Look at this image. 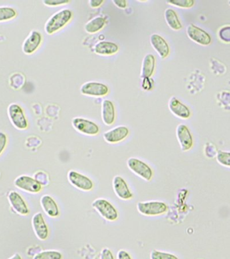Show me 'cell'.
Listing matches in <instances>:
<instances>
[{"label": "cell", "mask_w": 230, "mask_h": 259, "mask_svg": "<svg viewBox=\"0 0 230 259\" xmlns=\"http://www.w3.org/2000/svg\"><path fill=\"white\" fill-rule=\"evenodd\" d=\"M72 16V12L69 9H62L55 12L44 24V31L48 35L55 33L70 22Z\"/></svg>", "instance_id": "cell-1"}, {"label": "cell", "mask_w": 230, "mask_h": 259, "mask_svg": "<svg viewBox=\"0 0 230 259\" xmlns=\"http://www.w3.org/2000/svg\"><path fill=\"white\" fill-rule=\"evenodd\" d=\"M92 206L102 218L108 222H115L119 219L118 210L108 200L96 198L92 202Z\"/></svg>", "instance_id": "cell-2"}, {"label": "cell", "mask_w": 230, "mask_h": 259, "mask_svg": "<svg viewBox=\"0 0 230 259\" xmlns=\"http://www.w3.org/2000/svg\"><path fill=\"white\" fill-rule=\"evenodd\" d=\"M10 122L18 131H25L28 127V121L22 107L18 103H12L8 107Z\"/></svg>", "instance_id": "cell-3"}, {"label": "cell", "mask_w": 230, "mask_h": 259, "mask_svg": "<svg viewBox=\"0 0 230 259\" xmlns=\"http://www.w3.org/2000/svg\"><path fill=\"white\" fill-rule=\"evenodd\" d=\"M137 209L139 213L146 217H156L166 213L168 206L161 201L139 202Z\"/></svg>", "instance_id": "cell-4"}, {"label": "cell", "mask_w": 230, "mask_h": 259, "mask_svg": "<svg viewBox=\"0 0 230 259\" xmlns=\"http://www.w3.org/2000/svg\"><path fill=\"white\" fill-rule=\"evenodd\" d=\"M127 165L129 170L145 181L150 182L153 177V171L145 162L135 157L129 158Z\"/></svg>", "instance_id": "cell-5"}, {"label": "cell", "mask_w": 230, "mask_h": 259, "mask_svg": "<svg viewBox=\"0 0 230 259\" xmlns=\"http://www.w3.org/2000/svg\"><path fill=\"white\" fill-rule=\"evenodd\" d=\"M67 178L71 185L82 191L89 192L94 188V182L90 178L75 170L69 171Z\"/></svg>", "instance_id": "cell-6"}, {"label": "cell", "mask_w": 230, "mask_h": 259, "mask_svg": "<svg viewBox=\"0 0 230 259\" xmlns=\"http://www.w3.org/2000/svg\"><path fill=\"white\" fill-rule=\"evenodd\" d=\"M14 185L16 188L29 193L37 194L41 192L42 186L41 183L35 178L30 176L22 175L18 176L14 180Z\"/></svg>", "instance_id": "cell-7"}, {"label": "cell", "mask_w": 230, "mask_h": 259, "mask_svg": "<svg viewBox=\"0 0 230 259\" xmlns=\"http://www.w3.org/2000/svg\"><path fill=\"white\" fill-rule=\"evenodd\" d=\"M72 126L81 134L86 136H96L100 133V127L97 123L83 117H74Z\"/></svg>", "instance_id": "cell-8"}, {"label": "cell", "mask_w": 230, "mask_h": 259, "mask_svg": "<svg viewBox=\"0 0 230 259\" xmlns=\"http://www.w3.org/2000/svg\"><path fill=\"white\" fill-rule=\"evenodd\" d=\"M42 42L41 32L38 30H32L27 37L24 40L22 51L24 54L30 56L34 54L39 49Z\"/></svg>", "instance_id": "cell-9"}, {"label": "cell", "mask_w": 230, "mask_h": 259, "mask_svg": "<svg viewBox=\"0 0 230 259\" xmlns=\"http://www.w3.org/2000/svg\"><path fill=\"white\" fill-rule=\"evenodd\" d=\"M187 34L190 39L200 46H208L211 44V37L205 30L193 24H190L187 27Z\"/></svg>", "instance_id": "cell-10"}, {"label": "cell", "mask_w": 230, "mask_h": 259, "mask_svg": "<svg viewBox=\"0 0 230 259\" xmlns=\"http://www.w3.org/2000/svg\"><path fill=\"white\" fill-rule=\"evenodd\" d=\"M80 92L86 96L101 97L108 95L109 89L103 83L91 81L85 82L81 86Z\"/></svg>", "instance_id": "cell-11"}, {"label": "cell", "mask_w": 230, "mask_h": 259, "mask_svg": "<svg viewBox=\"0 0 230 259\" xmlns=\"http://www.w3.org/2000/svg\"><path fill=\"white\" fill-rule=\"evenodd\" d=\"M176 135L182 151L187 152L193 147V138L189 127L183 123L177 127Z\"/></svg>", "instance_id": "cell-12"}, {"label": "cell", "mask_w": 230, "mask_h": 259, "mask_svg": "<svg viewBox=\"0 0 230 259\" xmlns=\"http://www.w3.org/2000/svg\"><path fill=\"white\" fill-rule=\"evenodd\" d=\"M32 226L34 234L40 240H46L48 238L49 230L42 212H36L32 217Z\"/></svg>", "instance_id": "cell-13"}, {"label": "cell", "mask_w": 230, "mask_h": 259, "mask_svg": "<svg viewBox=\"0 0 230 259\" xmlns=\"http://www.w3.org/2000/svg\"><path fill=\"white\" fill-rule=\"evenodd\" d=\"M112 188L117 197L123 200H129L133 197V192L124 178L120 176H114L112 180Z\"/></svg>", "instance_id": "cell-14"}, {"label": "cell", "mask_w": 230, "mask_h": 259, "mask_svg": "<svg viewBox=\"0 0 230 259\" xmlns=\"http://www.w3.org/2000/svg\"><path fill=\"white\" fill-rule=\"evenodd\" d=\"M129 135V130L125 125H119L105 132L103 135L104 141L109 144L120 143L127 139Z\"/></svg>", "instance_id": "cell-15"}, {"label": "cell", "mask_w": 230, "mask_h": 259, "mask_svg": "<svg viewBox=\"0 0 230 259\" xmlns=\"http://www.w3.org/2000/svg\"><path fill=\"white\" fill-rule=\"evenodd\" d=\"M8 200H9L12 208L18 214H22V215H28L30 213V209L27 203L18 192H10L8 194Z\"/></svg>", "instance_id": "cell-16"}, {"label": "cell", "mask_w": 230, "mask_h": 259, "mask_svg": "<svg viewBox=\"0 0 230 259\" xmlns=\"http://www.w3.org/2000/svg\"><path fill=\"white\" fill-rule=\"evenodd\" d=\"M168 107L171 113L179 118L187 119L191 117V112L189 107L183 104L177 97H171L169 99Z\"/></svg>", "instance_id": "cell-17"}, {"label": "cell", "mask_w": 230, "mask_h": 259, "mask_svg": "<svg viewBox=\"0 0 230 259\" xmlns=\"http://www.w3.org/2000/svg\"><path fill=\"white\" fill-rule=\"evenodd\" d=\"M40 202L42 210L45 212L46 215L52 218H58L60 216V208L52 196L45 194L40 198Z\"/></svg>", "instance_id": "cell-18"}, {"label": "cell", "mask_w": 230, "mask_h": 259, "mask_svg": "<svg viewBox=\"0 0 230 259\" xmlns=\"http://www.w3.org/2000/svg\"><path fill=\"white\" fill-rule=\"evenodd\" d=\"M150 44L161 59L166 58L169 56V45L162 36L157 34H151Z\"/></svg>", "instance_id": "cell-19"}, {"label": "cell", "mask_w": 230, "mask_h": 259, "mask_svg": "<svg viewBox=\"0 0 230 259\" xmlns=\"http://www.w3.org/2000/svg\"><path fill=\"white\" fill-rule=\"evenodd\" d=\"M101 115L103 123L106 125H111L114 123L116 112L114 104L108 99H105L102 103V111Z\"/></svg>", "instance_id": "cell-20"}, {"label": "cell", "mask_w": 230, "mask_h": 259, "mask_svg": "<svg viewBox=\"0 0 230 259\" xmlns=\"http://www.w3.org/2000/svg\"><path fill=\"white\" fill-rule=\"evenodd\" d=\"M118 45L110 41H100L94 46L95 54L100 56H112L119 52Z\"/></svg>", "instance_id": "cell-21"}, {"label": "cell", "mask_w": 230, "mask_h": 259, "mask_svg": "<svg viewBox=\"0 0 230 259\" xmlns=\"http://www.w3.org/2000/svg\"><path fill=\"white\" fill-rule=\"evenodd\" d=\"M155 68V56L150 54L145 55L141 66V78H151L154 73Z\"/></svg>", "instance_id": "cell-22"}, {"label": "cell", "mask_w": 230, "mask_h": 259, "mask_svg": "<svg viewBox=\"0 0 230 259\" xmlns=\"http://www.w3.org/2000/svg\"><path fill=\"white\" fill-rule=\"evenodd\" d=\"M106 22V19L102 16H96L85 24V31L89 34L96 33L104 27Z\"/></svg>", "instance_id": "cell-23"}, {"label": "cell", "mask_w": 230, "mask_h": 259, "mask_svg": "<svg viewBox=\"0 0 230 259\" xmlns=\"http://www.w3.org/2000/svg\"><path fill=\"white\" fill-rule=\"evenodd\" d=\"M164 18L167 25H168L171 29L179 30L183 28V25H182L181 22L180 21L177 12L171 9V8H167L165 10Z\"/></svg>", "instance_id": "cell-24"}, {"label": "cell", "mask_w": 230, "mask_h": 259, "mask_svg": "<svg viewBox=\"0 0 230 259\" xmlns=\"http://www.w3.org/2000/svg\"><path fill=\"white\" fill-rule=\"evenodd\" d=\"M17 10L10 6H0V22L10 21L17 17Z\"/></svg>", "instance_id": "cell-25"}, {"label": "cell", "mask_w": 230, "mask_h": 259, "mask_svg": "<svg viewBox=\"0 0 230 259\" xmlns=\"http://www.w3.org/2000/svg\"><path fill=\"white\" fill-rule=\"evenodd\" d=\"M32 259H63V254L58 250H44L34 255Z\"/></svg>", "instance_id": "cell-26"}, {"label": "cell", "mask_w": 230, "mask_h": 259, "mask_svg": "<svg viewBox=\"0 0 230 259\" xmlns=\"http://www.w3.org/2000/svg\"><path fill=\"white\" fill-rule=\"evenodd\" d=\"M216 160L220 165L230 168V152L218 151L216 155Z\"/></svg>", "instance_id": "cell-27"}, {"label": "cell", "mask_w": 230, "mask_h": 259, "mask_svg": "<svg viewBox=\"0 0 230 259\" xmlns=\"http://www.w3.org/2000/svg\"><path fill=\"white\" fill-rule=\"evenodd\" d=\"M166 3L175 7L185 8V9L191 8L195 5V1L193 0H170L166 2Z\"/></svg>", "instance_id": "cell-28"}, {"label": "cell", "mask_w": 230, "mask_h": 259, "mask_svg": "<svg viewBox=\"0 0 230 259\" xmlns=\"http://www.w3.org/2000/svg\"><path fill=\"white\" fill-rule=\"evenodd\" d=\"M150 259H179L171 253L153 250L150 253Z\"/></svg>", "instance_id": "cell-29"}, {"label": "cell", "mask_w": 230, "mask_h": 259, "mask_svg": "<svg viewBox=\"0 0 230 259\" xmlns=\"http://www.w3.org/2000/svg\"><path fill=\"white\" fill-rule=\"evenodd\" d=\"M218 35L222 41L230 44V25L222 26L219 30Z\"/></svg>", "instance_id": "cell-30"}, {"label": "cell", "mask_w": 230, "mask_h": 259, "mask_svg": "<svg viewBox=\"0 0 230 259\" xmlns=\"http://www.w3.org/2000/svg\"><path fill=\"white\" fill-rule=\"evenodd\" d=\"M42 3L48 7H55V6L66 5L70 3V1L69 0H44Z\"/></svg>", "instance_id": "cell-31"}, {"label": "cell", "mask_w": 230, "mask_h": 259, "mask_svg": "<svg viewBox=\"0 0 230 259\" xmlns=\"http://www.w3.org/2000/svg\"><path fill=\"white\" fill-rule=\"evenodd\" d=\"M8 137L6 133L0 132V156L3 153L8 145Z\"/></svg>", "instance_id": "cell-32"}, {"label": "cell", "mask_w": 230, "mask_h": 259, "mask_svg": "<svg viewBox=\"0 0 230 259\" xmlns=\"http://www.w3.org/2000/svg\"><path fill=\"white\" fill-rule=\"evenodd\" d=\"M100 259H115L112 251L108 248H104L101 250Z\"/></svg>", "instance_id": "cell-33"}, {"label": "cell", "mask_w": 230, "mask_h": 259, "mask_svg": "<svg viewBox=\"0 0 230 259\" xmlns=\"http://www.w3.org/2000/svg\"><path fill=\"white\" fill-rule=\"evenodd\" d=\"M153 80L150 78H143L142 88L145 91H150L153 87Z\"/></svg>", "instance_id": "cell-34"}, {"label": "cell", "mask_w": 230, "mask_h": 259, "mask_svg": "<svg viewBox=\"0 0 230 259\" xmlns=\"http://www.w3.org/2000/svg\"><path fill=\"white\" fill-rule=\"evenodd\" d=\"M117 259H133L132 256L127 251L125 250H120L117 253Z\"/></svg>", "instance_id": "cell-35"}, {"label": "cell", "mask_w": 230, "mask_h": 259, "mask_svg": "<svg viewBox=\"0 0 230 259\" xmlns=\"http://www.w3.org/2000/svg\"><path fill=\"white\" fill-rule=\"evenodd\" d=\"M104 2L103 0H90L88 3L91 8H97L102 6V4L104 3Z\"/></svg>", "instance_id": "cell-36"}, {"label": "cell", "mask_w": 230, "mask_h": 259, "mask_svg": "<svg viewBox=\"0 0 230 259\" xmlns=\"http://www.w3.org/2000/svg\"><path fill=\"white\" fill-rule=\"evenodd\" d=\"M112 3L114 4L117 7L119 8H121V9H125V8H127V3L126 1L125 0H113Z\"/></svg>", "instance_id": "cell-37"}, {"label": "cell", "mask_w": 230, "mask_h": 259, "mask_svg": "<svg viewBox=\"0 0 230 259\" xmlns=\"http://www.w3.org/2000/svg\"><path fill=\"white\" fill-rule=\"evenodd\" d=\"M8 259H22V257L21 255L18 254V253H16V254H14L13 256Z\"/></svg>", "instance_id": "cell-38"}, {"label": "cell", "mask_w": 230, "mask_h": 259, "mask_svg": "<svg viewBox=\"0 0 230 259\" xmlns=\"http://www.w3.org/2000/svg\"><path fill=\"white\" fill-rule=\"evenodd\" d=\"M228 4H229V5L230 6V0L229 2H228Z\"/></svg>", "instance_id": "cell-39"}]
</instances>
